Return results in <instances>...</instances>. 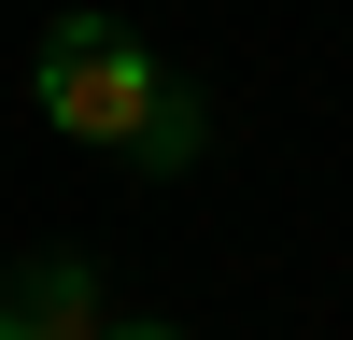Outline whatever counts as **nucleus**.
Returning a JSON list of instances; mask_svg holds the SVG:
<instances>
[{"mask_svg": "<svg viewBox=\"0 0 353 340\" xmlns=\"http://www.w3.org/2000/svg\"><path fill=\"white\" fill-rule=\"evenodd\" d=\"M28 85H43V128L57 142H99V156H141V170H184L198 156V100L113 15H57L43 57H28Z\"/></svg>", "mask_w": 353, "mask_h": 340, "instance_id": "1", "label": "nucleus"}, {"mask_svg": "<svg viewBox=\"0 0 353 340\" xmlns=\"http://www.w3.org/2000/svg\"><path fill=\"white\" fill-rule=\"evenodd\" d=\"M0 340H14V312H0Z\"/></svg>", "mask_w": 353, "mask_h": 340, "instance_id": "4", "label": "nucleus"}, {"mask_svg": "<svg viewBox=\"0 0 353 340\" xmlns=\"http://www.w3.org/2000/svg\"><path fill=\"white\" fill-rule=\"evenodd\" d=\"M113 340H184V326H113Z\"/></svg>", "mask_w": 353, "mask_h": 340, "instance_id": "3", "label": "nucleus"}, {"mask_svg": "<svg viewBox=\"0 0 353 340\" xmlns=\"http://www.w3.org/2000/svg\"><path fill=\"white\" fill-rule=\"evenodd\" d=\"M0 312H14V340H113V326H99V283H85V255H28Z\"/></svg>", "mask_w": 353, "mask_h": 340, "instance_id": "2", "label": "nucleus"}]
</instances>
